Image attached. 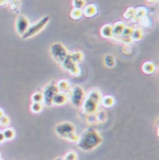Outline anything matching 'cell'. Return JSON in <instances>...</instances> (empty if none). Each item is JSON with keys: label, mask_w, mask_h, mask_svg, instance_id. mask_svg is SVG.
<instances>
[{"label": "cell", "mask_w": 159, "mask_h": 160, "mask_svg": "<svg viewBox=\"0 0 159 160\" xmlns=\"http://www.w3.org/2000/svg\"><path fill=\"white\" fill-rule=\"evenodd\" d=\"M103 142V137L99 134V131L95 128H87L80 135L77 148L83 152H91L100 145Z\"/></svg>", "instance_id": "1"}, {"label": "cell", "mask_w": 159, "mask_h": 160, "mask_svg": "<svg viewBox=\"0 0 159 160\" xmlns=\"http://www.w3.org/2000/svg\"><path fill=\"white\" fill-rule=\"evenodd\" d=\"M55 134L58 135L60 138L65 139L69 143H77L80 138V135L76 132V128L72 122L64 121L59 122L54 128Z\"/></svg>", "instance_id": "2"}, {"label": "cell", "mask_w": 159, "mask_h": 160, "mask_svg": "<svg viewBox=\"0 0 159 160\" xmlns=\"http://www.w3.org/2000/svg\"><path fill=\"white\" fill-rule=\"evenodd\" d=\"M67 95H68V100L75 107H81L84 98H85V92H84L83 88L79 87V85L72 87V89L69 90Z\"/></svg>", "instance_id": "3"}, {"label": "cell", "mask_w": 159, "mask_h": 160, "mask_svg": "<svg viewBox=\"0 0 159 160\" xmlns=\"http://www.w3.org/2000/svg\"><path fill=\"white\" fill-rule=\"evenodd\" d=\"M49 21H50V18H49V16H45V18H40L39 21H37L36 23L30 24L29 28H28V30L22 35V38L28 39V38H31V37L38 35L40 31H43V29L46 27L47 23H49Z\"/></svg>", "instance_id": "4"}, {"label": "cell", "mask_w": 159, "mask_h": 160, "mask_svg": "<svg viewBox=\"0 0 159 160\" xmlns=\"http://www.w3.org/2000/svg\"><path fill=\"white\" fill-rule=\"evenodd\" d=\"M50 52H51V55H52L53 60H54L55 62H58V63H61L69 54L68 50H67L65 45H62L61 43L52 44L50 48Z\"/></svg>", "instance_id": "5"}, {"label": "cell", "mask_w": 159, "mask_h": 160, "mask_svg": "<svg viewBox=\"0 0 159 160\" xmlns=\"http://www.w3.org/2000/svg\"><path fill=\"white\" fill-rule=\"evenodd\" d=\"M59 91L55 87V83L54 82H50V83H47L45 87H44L43 91H42V93H43V104L45 106H52V99L54 97L57 93H58Z\"/></svg>", "instance_id": "6"}, {"label": "cell", "mask_w": 159, "mask_h": 160, "mask_svg": "<svg viewBox=\"0 0 159 160\" xmlns=\"http://www.w3.org/2000/svg\"><path fill=\"white\" fill-rule=\"evenodd\" d=\"M61 65V67L64 68V69L66 70V72H68L72 76H80V74H81V69H80V67L77 63H75V62L73 61L72 59L69 58V54L68 57L64 60V61L60 63Z\"/></svg>", "instance_id": "7"}, {"label": "cell", "mask_w": 159, "mask_h": 160, "mask_svg": "<svg viewBox=\"0 0 159 160\" xmlns=\"http://www.w3.org/2000/svg\"><path fill=\"white\" fill-rule=\"evenodd\" d=\"M98 107H99V104L94 100H91L90 98H88L85 97L82 102V105H81V109H82V113L84 114H95V113L97 112Z\"/></svg>", "instance_id": "8"}, {"label": "cell", "mask_w": 159, "mask_h": 160, "mask_svg": "<svg viewBox=\"0 0 159 160\" xmlns=\"http://www.w3.org/2000/svg\"><path fill=\"white\" fill-rule=\"evenodd\" d=\"M29 26H30V22H29V20H28V18L24 16V15H18V18H16V21H15L16 32L22 36V35L28 30Z\"/></svg>", "instance_id": "9"}, {"label": "cell", "mask_w": 159, "mask_h": 160, "mask_svg": "<svg viewBox=\"0 0 159 160\" xmlns=\"http://www.w3.org/2000/svg\"><path fill=\"white\" fill-rule=\"evenodd\" d=\"M68 102V95L64 92H58L52 99V105L53 106H64Z\"/></svg>", "instance_id": "10"}, {"label": "cell", "mask_w": 159, "mask_h": 160, "mask_svg": "<svg viewBox=\"0 0 159 160\" xmlns=\"http://www.w3.org/2000/svg\"><path fill=\"white\" fill-rule=\"evenodd\" d=\"M82 13H83V16H85V18H94L95 15H97L98 11L96 5L89 4V5H85L82 8Z\"/></svg>", "instance_id": "11"}, {"label": "cell", "mask_w": 159, "mask_h": 160, "mask_svg": "<svg viewBox=\"0 0 159 160\" xmlns=\"http://www.w3.org/2000/svg\"><path fill=\"white\" fill-rule=\"evenodd\" d=\"M55 87H57V89H58L59 92H64V93H68L69 90L72 89L69 81H67V80L57 81V82H55Z\"/></svg>", "instance_id": "12"}, {"label": "cell", "mask_w": 159, "mask_h": 160, "mask_svg": "<svg viewBox=\"0 0 159 160\" xmlns=\"http://www.w3.org/2000/svg\"><path fill=\"white\" fill-rule=\"evenodd\" d=\"M115 104V99L113 96H103L100 99V105L105 108H111Z\"/></svg>", "instance_id": "13"}, {"label": "cell", "mask_w": 159, "mask_h": 160, "mask_svg": "<svg viewBox=\"0 0 159 160\" xmlns=\"http://www.w3.org/2000/svg\"><path fill=\"white\" fill-rule=\"evenodd\" d=\"M85 97L90 98L91 100H94V102H98V104H100V99L103 97V95H101L100 90H98V89H91Z\"/></svg>", "instance_id": "14"}, {"label": "cell", "mask_w": 159, "mask_h": 160, "mask_svg": "<svg viewBox=\"0 0 159 160\" xmlns=\"http://www.w3.org/2000/svg\"><path fill=\"white\" fill-rule=\"evenodd\" d=\"M126 24L123 22H115L112 26V32H113V37H120L122 35V31L125 29Z\"/></svg>", "instance_id": "15"}, {"label": "cell", "mask_w": 159, "mask_h": 160, "mask_svg": "<svg viewBox=\"0 0 159 160\" xmlns=\"http://www.w3.org/2000/svg\"><path fill=\"white\" fill-rule=\"evenodd\" d=\"M95 117H96L97 123H105L106 121L109 120V115H107V113L105 112L104 109H98L97 112L95 113Z\"/></svg>", "instance_id": "16"}, {"label": "cell", "mask_w": 159, "mask_h": 160, "mask_svg": "<svg viewBox=\"0 0 159 160\" xmlns=\"http://www.w3.org/2000/svg\"><path fill=\"white\" fill-rule=\"evenodd\" d=\"M100 35L101 37L104 38H113V32H112V24H105V26L101 27L100 29Z\"/></svg>", "instance_id": "17"}, {"label": "cell", "mask_w": 159, "mask_h": 160, "mask_svg": "<svg viewBox=\"0 0 159 160\" xmlns=\"http://www.w3.org/2000/svg\"><path fill=\"white\" fill-rule=\"evenodd\" d=\"M142 70H143V73L148 74V75H151L156 72V66L153 62L151 61H146L144 62L143 65H142Z\"/></svg>", "instance_id": "18"}, {"label": "cell", "mask_w": 159, "mask_h": 160, "mask_svg": "<svg viewBox=\"0 0 159 160\" xmlns=\"http://www.w3.org/2000/svg\"><path fill=\"white\" fill-rule=\"evenodd\" d=\"M143 30L141 28H133V31H131V35H130V38L133 39V42H138L143 38Z\"/></svg>", "instance_id": "19"}, {"label": "cell", "mask_w": 159, "mask_h": 160, "mask_svg": "<svg viewBox=\"0 0 159 160\" xmlns=\"http://www.w3.org/2000/svg\"><path fill=\"white\" fill-rule=\"evenodd\" d=\"M69 58L72 59L75 63L79 65L80 62L84 59V54L82 51H74V52H72V53H69Z\"/></svg>", "instance_id": "20"}, {"label": "cell", "mask_w": 159, "mask_h": 160, "mask_svg": "<svg viewBox=\"0 0 159 160\" xmlns=\"http://www.w3.org/2000/svg\"><path fill=\"white\" fill-rule=\"evenodd\" d=\"M148 15V11H146V8L144 7H137L135 8V15H134V18L131 20V21H137L140 18H144Z\"/></svg>", "instance_id": "21"}, {"label": "cell", "mask_w": 159, "mask_h": 160, "mask_svg": "<svg viewBox=\"0 0 159 160\" xmlns=\"http://www.w3.org/2000/svg\"><path fill=\"white\" fill-rule=\"evenodd\" d=\"M116 63V60L114 58V55L112 54H107L104 57V65L109 68H113Z\"/></svg>", "instance_id": "22"}, {"label": "cell", "mask_w": 159, "mask_h": 160, "mask_svg": "<svg viewBox=\"0 0 159 160\" xmlns=\"http://www.w3.org/2000/svg\"><path fill=\"white\" fill-rule=\"evenodd\" d=\"M3 134H4V138L5 141H13L15 138V130L13 128H9L7 127L3 131Z\"/></svg>", "instance_id": "23"}, {"label": "cell", "mask_w": 159, "mask_h": 160, "mask_svg": "<svg viewBox=\"0 0 159 160\" xmlns=\"http://www.w3.org/2000/svg\"><path fill=\"white\" fill-rule=\"evenodd\" d=\"M44 108V104L42 102H31L30 105V112L33 114H39Z\"/></svg>", "instance_id": "24"}, {"label": "cell", "mask_w": 159, "mask_h": 160, "mask_svg": "<svg viewBox=\"0 0 159 160\" xmlns=\"http://www.w3.org/2000/svg\"><path fill=\"white\" fill-rule=\"evenodd\" d=\"M82 114V119L85 123L88 124H97V120H96V117L95 114H84V113H81Z\"/></svg>", "instance_id": "25"}, {"label": "cell", "mask_w": 159, "mask_h": 160, "mask_svg": "<svg viewBox=\"0 0 159 160\" xmlns=\"http://www.w3.org/2000/svg\"><path fill=\"white\" fill-rule=\"evenodd\" d=\"M136 22L138 23V26L141 27V29L142 28H143V29H146V28H150V27H151V20L148 18V15L144 16V18H140V20H137Z\"/></svg>", "instance_id": "26"}, {"label": "cell", "mask_w": 159, "mask_h": 160, "mask_svg": "<svg viewBox=\"0 0 159 160\" xmlns=\"http://www.w3.org/2000/svg\"><path fill=\"white\" fill-rule=\"evenodd\" d=\"M77 158H79V156H77V153L74 150H68L65 153V156L62 157L64 160H77Z\"/></svg>", "instance_id": "27"}, {"label": "cell", "mask_w": 159, "mask_h": 160, "mask_svg": "<svg viewBox=\"0 0 159 160\" xmlns=\"http://www.w3.org/2000/svg\"><path fill=\"white\" fill-rule=\"evenodd\" d=\"M43 93L40 91H36V92H33V95H31V102H42L43 104Z\"/></svg>", "instance_id": "28"}, {"label": "cell", "mask_w": 159, "mask_h": 160, "mask_svg": "<svg viewBox=\"0 0 159 160\" xmlns=\"http://www.w3.org/2000/svg\"><path fill=\"white\" fill-rule=\"evenodd\" d=\"M83 16V13H82V9H77V8H73L70 11V18L73 20H80V18Z\"/></svg>", "instance_id": "29"}, {"label": "cell", "mask_w": 159, "mask_h": 160, "mask_svg": "<svg viewBox=\"0 0 159 160\" xmlns=\"http://www.w3.org/2000/svg\"><path fill=\"white\" fill-rule=\"evenodd\" d=\"M134 15H135V8L129 7V8H127L126 12L123 13V18H126V20H133V18H134Z\"/></svg>", "instance_id": "30"}, {"label": "cell", "mask_w": 159, "mask_h": 160, "mask_svg": "<svg viewBox=\"0 0 159 160\" xmlns=\"http://www.w3.org/2000/svg\"><path fill=\"white\" fill-rule=\"evenodd\" d=\"M8 7L9 9L13 12H16L18 13L20 11V7H21V4H20V1H8Z\"/></svg>", "instance_id": "31"}, {"label": "cell", "mask_w": 159, "mask_h": 160, "mask_svg": "<svg viewBox=\"0 0 159 160\" xmlns=\"http://www.w3.org/2000/svg\"><path fill=\"white\" fill-rule=\"evenodd\" d=\"M9 124H11V118L8 117L7 114H4L3 117L0 118V126L7 128Z\"/></svg>", "instance_id": "32"}, {"label": "cell", "mask_w": 159, "mask_h": 160, "mask_svg": "<svg viewBox=\"0 0 159 160\" xmlns=\"http://www.w3.org/2000/svg\"><path fill=\"white\" fill-rule=\"evenodd\" d=\"M87 5L85 0H73V8H77V9H82Z\"/></svg>", "instance_id": "33"}, {"label": "cell", "mask_w": 159, "mask_h": 160, "mask_svg": "<svg viewBox=\"0 0 159 160\" xmlns=\"http://www.w3.org/2000/svg\"><path fill=\"white\" fill-rule=\"evenodd\" d=\"M131 31H133V28L131 27H125V29H123L122 31V35L121 36L123 37H130V35H131Z\"/></svg>", "instance_id": "34"}, {"label": "cell", "mask_w": 159, "mask_h": 160, "mask_svg": "<svg viewBox=\"0 0 159 160\" xmlns=\"http://www.w3.org/2000/svg\"><path fill=\"white\" fill-rule=\"evenodd\" d=\"M120 42H122L125 45H130V44H133V39L130 38V37H123V36H120Z\"/></svg>", "instance_id": "35"}, {"label": "cell", "mask_w": 159, "mask_h": 160, "mask_svg": "<svg viewBox=\"0 0 159 160\" xmlns=\"http://www.w3.org/2000/svg\"><path fill=\"white\" fill-rule=\"evenodd\" d=\"M4 142H5L4 134H3V131H0V143H4Z\"/></svg>", "instance_id": "36"}, {"label": "cell", "mask_w": 159, "mask_h": 160, "mask_svg": "<svg viewBox=\"0 0 159 160\" xmlns=\"http://www.w3.org/2000/svg\"><path fill=\"white\" fill-rule=\"evenodd\" d=\"M8 0H0V6H5V5H7Z\"/></svg>", "instance_id": "37"}, {"label": "cell", "mask_w": 159, "mask_h": 160, "mask_svg": "<svg viewBox=\"0 0 159 160\" xmlns=\"http://www.w3.org/2000/svg\"><path fill=\"white\" fill-rule=\"evenodd\" d=\"M146 1H148L149 4H156L158 0H146Z\"/></svg>", "instance_id": "38"}, {"label": "cell", "mask_w": 159, "mask_h": 160, "mask_svg": "<svg viewBox=\"0 0 159 160\" xmlns=\"http://www.w3.org/2000/svg\"><path fill=\"white\" fill-rule=\"evenodd\" d=\"M4 114H5L4 109H3V108H1V107H0V118L3 117V115H4Z\"/></svg>", "instance_id": "39"}, {"label": "cell", "mask_w": 159, "mask_h": 160, "mask_svg": "<svg viewBox=\"0 0 159 160\" xmlns=\"http://www.w3.org/2000/svg\"><path fill=\"white\" fill-rule=\"evenodd\" d=\"M54 160H64V159H62V157H58V158H55Z\"/></svg>", "instance_id": "40"}, {"label": "cell", "mask_w": 159, "mask_h": 160, "mask_svg": "<svg viewBox=\"0 0 159 160\" xmlns=\"http://www.w3.org/2000/svg\"><path fill=\"white\" fill-rule=\"evenodd\" d=\"M0 158H1V154H0Z\"/></svg>", "instance_id": "41"}, {"label": "cell", "mask_w": 159, "mask_h": 160, "mask_svg": "<svg viewBox=\"0 0 159 160\" xmlns=\"http://www.w3.org/2000/svg\"><path fill=\"white\" fill-rule=\"evenodd\" d=\"M0 160H1V159H0Z\"/></svg>", "instance_id": "42"}]
</instances>
